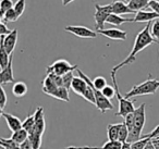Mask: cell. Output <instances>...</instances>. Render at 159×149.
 Returning a JSON list of instances; mask_svg holds the SVG:
<instances>
[{"label":"cell","instance_id":"f6af8a7d","mask_svg":"<svg viewBox=\"0 0 159 149\" xmlns=\"http://www.w3.org/2000/svg\"><path fill=\"white\" fill-rule=\"evenodd\" d=\"M121 149H132L131 148V144H129V142H124V144L122 145Z\"/></svg>","mask_w":159,"mask_h":149},{"label":"cell","instance_id":"ffe728a7","mask_svg":"<svg viewBox=\"0 0 159 149\" xmlns=\"http://www.w3.org/2000/svg\"><path fill=\"white\" fill-rule=\"evenodd\" d=\"M10 138H11L12 140H14L16 144L21 145L29 138V133H27L24 129H19V131L14 132V133H12V136Z\"/></svg>","mask_w":159,"mask_h":149},{"label":"cell","instance_id":"f1b7e54d","mask_svg":"<svg viewBox=\"0 0 159 149\" xmlns=\"http://www.w3.org/2000/svg\"><path fill=\"white\" fill-rule=\"evenodd\" d=\"M92 82H93V87L95 88V89H97V90H100V92H102V90L104 89L107 85H108V84H107L106 79H105V77H102V76L95 77V79H94Z\"/></svg>","mask_w":159,"mask_h":149},{"label":"cell","instance_id":"d6986e66","mask_svg":"<svg viewBox=\"0 0 159 149\" xmlns=\"http://www.w3.org/2000/svg\"><path fill=\"white\" fill-rule=\"evenodd\" d=\"M128 22H133V19L123 18V16H118V14L111 13L110 16H109V18L106 23L111 24V25H115V26H119V25L123 24V23H128Z\"/></svg>","mask_w":159,"mask_h":149},{"label":"cell","instance_id":"ab89813d","mask_svg":"<svg viewBox=\"0 0 159 149\" xmlns=\"http://www.w3.org/2000/svg\"><path fill=\"white\" fill-rule=\"evenodd\" d=\"M56 84H57L58 87H62L63 86V79H62V76H59V75H56V74H52V73H49L47 74Z\"/></svg>","mask_w":159,"mask_h":149},{"label":"cell","instance_id":"4dcf8cb0","mask_svg":"<svg viewBox=\"0 0 159 149\" xmlns=\"http://www.w3.org/2000/svg\"><path fill=\"white\" fill-rule=\"evenodd\" d=\"M18 19H19V16H18V14H16V12L14 11V9H11L3 16V18H1V21L5 23L6 22H16Z\"/></svg>","mask_w":159,"mask_h":149},{"label":"cell","instance_id":"b9f144b4","mask_svg":"<svg viewBox=\"0 0 159 149\" xmlns=\"http://www.w3.org/2000/svg\"><path fill=\"white\" fill-rule=\"evenodd\" d=\"M147 8H150L152 11L156 12V13L159 16V2H157V1H155V0H152V1L148 3Z\"/></svg>","mask_w":159,"mask_h":149},{"label":"cell","instance_id":"8992f818","mask_svg":"<svg viewBox=\"0 0 159 149\" xmlns=\"http://www.w3.org/2000/svg\"><path fill=\"white\" fill-rule=\"evenodd\" d=\"M64 31L73 34L76 37L80 38H96L97 37V32L89 29L82 25H68L64 27Z\"/></svg>","mask_w":159,"mask_h":149},{"label":"cell","instance_id":"74e56055","mask_svg":"<svg viewBox=\"0 0 159 149\" xmlns=\"http://www.w3.org/2000/svg\"><path fill=\"white\" fill-rule=\"evenodd\" d=\"M124 123L128 126L129 131H131L133 129V126H134V112H132V113H130L124 118Z\"/></svg>","mask_w":159,"mask_h":149},{"label":"cell","instance_id":"52a82bcc","mask_svg":"<svg viewBox=\"0 0 159 149\" xmlns=\"http://www.w3.org/2000/svg\"><path fill=\"white\" fill-rule=\"evenodd\" d=\"M0 39H1L0 46L5 47L6 51L10 56H12L16 46V40H18V29H12L11 33L7 36L0 35Z\"/></svg>","mask_w":159,"mask_h":149},{"label":"cell","instance_id":"ee69618b","mask_svg":"<svg viewBox=\"0 0 159 149\" xmlns=\"http://www.w3.org/2000/svg\"><path fill=\"white\" fill-rule=\"evenodd\" d=\"M145 149H156V148H155V146H154V144H152V142L150 140V142L147 144V146H146Z\"/></svg>","mask_w":159,"mask_h":149},{"label":"cell","instance_id":"4fadbf2b","mask_svg":"<svg viewBox=\"0 0 159 149\" xmlns=\"http://www.w3.org/2000/svg\"><path fill=\"white\" fill-rule=\"evenodd\" d=\"M12 60H13V55L10 56V63L5 70H1L0 73V83L1 85H5V84L9 83H16L13 76V68H12Z\"/></svg>","mask_w":159,"mask_h":149},{"label":"cell","instance_id":"44dd1931","mask_svg":"<svg viewBox=\"0 0 159 149\" xmlns=\"http://www.w3.org/2000/svg\"><path fill=\"white\" fill-rule=\"evenodd\" d=\"M119 129H120V123H117V124H108V126H107L108 139L118 140V137H119Z\"/></svg>","mask_w":159,"mask_h":149},{"label":"cell","instance_id":"484cf974","mask_svg":"<svg viewBox=\"0 0 159 149\" xmlns=\"http://www.w3.org/2000/svg\"><path fill=\"white\" fill-rule=\"evenodd\" d=\"M128 137H129V129L126 126V124L124 122L120 123V129H119V137L118 140L121 142L122 144L128 142Z\"/></svg>","mask_w":159,"mask_h":149},{"label":"cell","instance_id":"d4e9b609","mask_svg":"<svg viewBox=\"0 0 159 149\" xmlns=\"http://www.w3.org/2000/svg\"><path fill=\"white\" fill-rule=\"evenodd\" d=\"M14 3L12 0H1L0 1V18H3L9 10L13 9Z\"/></svg>","mask_w":159,"mask_h":149},{"label":"cell","instance_id":"7dc6e473","mask_svg":"<svg viewBox=\"0 0 159 149\" xmlns=\"http://www.w3.org/2000/svg\"><path fill=\"white\" fill-rule=\"evenodd\" d=\"M123 1H124V2H126V3H129L131 1V0H123Z\"/></svg>","mask_w":159,"mask_h":149},{"label":"cell","instance_id":"d590c367","mask_svg":"<svg viewBox=\"0 0 159 149\" xmlns=\"http://www.w3.org/2000/svg\"><path fill=\"white\" fill-rule=\"evenodd\" d=\"M150 34H152V37L158 42L159 40V20H156L152 24V27H150Z\"/></svg>","mask_w":159,"mask_h":149},{"label":"cell","instance_id":"d6a6232c","mask_svg":"<svg viewBox=\"0 0 159 149\" xmlns=\"http://www.w3.org/2000/svg\"><path fill=\"white\" fill-rule=\"evenodd\" d=\"M102 95H104L106 98H108L109 100H110L111 98H113V97H116V95H117V92H116V88L115 86H110V85H107L106 87L104 88V89L102 90Z\"/></svg>","mask_w":159,"mask_h":149},{"label":"cell","instance_id":"9c48e42d","mask_svg":"<svg viewBox=\"0 0 159 149\" xmlns=\"http://www.w3.org/2000/svg\"><path fill=\"white\" fill-rule=\"evenodd\" d=\"M146 103H142L139 107L134 110V126L133 129L143 131L146 122Z\"/></svg>","mask_w":159,"mask_h":149},{"label":"cell","instance_id":"83f0119b","mask_svg":"<svg viewBox=\"0 0 159 149\" xmlns=\"http://www.w3.org/2000/svg\"><path fill=\"white\" fill-rule=\"evenodd\" d=\"M34 126H35V116H34V114H31L23 121V129L27 133H30L31 131H33Z\"/></svg>","mask_w":159,"mask_h":149},{"label":"cell","instance_id":"277c9868","mask_svg":"<svg viewBox=\"0 0 159 149\" xmlns=\"http://www.w3.org/2000/svg\"><path fill=\"white\" fill-rule=\"evenodd\" d=\"M95 27L96 31H99V29H104L105 23L107 22L109 16L112 13V6L111 3L105 6H100L98 3H95Z\"/></svg>","mask_w":159,"mask_h":149},{"label":"cell","instance_id":"60d3db41","mask_svg":"<svg viewBox=\"0 0 159 149\" xmlns=\"http://www.w3.org/2000/svg\"><path fill=\"white\" fill-rule=\"evenodd\" d=\"M10 33H11V31L7 27L6 23L1 21V23H0V35L7 36V35H9Z\"/></svg>","mask_w":159,"mask_h":149},{"label":"cell","instance_id":"ac0fdd59","mask_svg":"<svg viewBox=\"0 0 159 149\" xmlns=\"http://www.w3.org/2000/svg\"><path fill=\"white\" fill-rule=\"evenodd\" d=\"M152 0H131L130 2L128 3V6L130 7V9L132 11H134L136 13L137 11H141V10H145L148 7V3L150 2Z\"/></svg>","mask_w":159,"mask_h":149},{"label":"cell","instance_id":"e575fe53","mask_svg":"<svg viewBox=\"0 0 159 149\" xmlns=\"http://www.w3.org/2000/svg\"><path fill=\"white\" fill-rule=\"evenodd\" d=\"M73 79H74L73 72H69V73H66V75H63V76H62V79H63V87H66V89H70L71 85H72Z\"/></svg>","mask_w":159,"mask_h":149},{"label":"cell","instance_id":"f35d334b","mask_svg":"<svg viewBox=\"0 0 159 149\" xmlns=\"http://www.w3.org/2000/svg\"><path fill=\"white\" fill-rule=\"evenodd\" d=\"M142 138H150V139H156V138H159V125H157L149 134L147 135L142 136Z\"/></svg>","mask_w":159,"mask_h":149},{"label":"cell","instance_id":"6da1fadb","mask_svg":"<svg viewBox=\"0 0 159 149\" xmlns=\"http://www.w3.org/2000/svg\"><path fill=\"white\" fill-rule=\"evenodd\" d=\"M150 27H152V25H150V22H149V23H147V25H146L139 33H137L131 52L129 53V56L123 60V61L120 62L119 64H117L115 68H112L111 73H115L116 74L119 69L129 65V64L134 63L135 60H136L137 53L141 52L142 50H144V49H145L146 47L149 46V45L154 44V43H157V40L155 39V38L152 36V34H150Z\"/></svg>","mask_w":159,"mask_h":149},{"label":"cell","instance_id":"5bb4252c","mask_svg":"<svg viewBox=\"0 0 159 149\" xmlns=\"http://www.w3.org/2000/svg\"><path fill=\"white\" fill-rule=\"evenodd\" d=\"M87 87H89V84L86 83V81L84 79H82L81 76H74L72 85H71V89L75 94L83 97V95H84L85 90L87 89Z\"/></svg>","mask_w":159,"mask_h":149},{"label":"cell","instance_id":"2e32d148","mask_svg":"<svg viewBox=\"0 0 159 149\" xmlns=\"http://www.w3.org/2000/svg\"><path fill=\"white\" fill-rule=\"evenodd\" d=\"M58 88L59 87L57 86V84H56L48 75H46L44 81H43V92H44L46 95H48V96L52 97V95L55 94L56 90H57Z\"/></svg>","mask_w":159,"mask_h":149},{"label":"cell","instance_id":"8fae6325","mask_svg":"<svg viewBox=\"0 0 159 149\" xmlns=\"http://www.w3.org/2000/svg\"><path fill=\"white\" fill-rule=\"evenodd\" d=\"M96 32L106 36V37H108L109 39H113V40H125L126 36H128V33L125 31H121L119 29H99V31H96Z\"/></svg>","mask_w":159,"mask_h":149},{"label":"cell","instance_id":"3957f363","mask_svg":"<svg viewBox=\"0 0 159 149\" xmlns=\"http://www.w3.org/2000/svg\"><path fill=\"white\" fill-rule=\"evenodd\" d=\"M110 75H111V79H112V82H113V86H115V88H116V92H117L116 97H117L118 102H119V110H118V112L116 113V116L125 118L126 115H129L130 113L134 112V110L136 109V108L134 107V102H133V101H131L130 99H126L125 97H122V95L120 94L119 86H118L115 73L110 72Z\"/></svg>","mask_w":159,"mask_h":149},{"label":"cell","instance_id":"bcb514c9","mask_svg":"<svg viewBox=\"0 0 159 149\" xmlns=\"http://www.w3.org/2000/svg\"><path fill=\"white\" fill-rule=\"evenodd\" d=\"M74 0H62V5L66 7V6H68L69 3H71V2H73Z\"/></svg>","mask_w":159,"mask_h":149},{"label":"cell","instance_id":"836d02e7","mask_svg":"<svg viewBox=\"0 0 159 149\" xmlns=\"http://www.w3.org/2000/svg\"><path fill=\"white\" fill-rule=\"evenodd\" d=\"M150 138H142L139 142H135L133 144H131V148L132 149H145L147 144L150 142Z\"/></svg>","mask_w":159,"mask_h":149},{"label":"cell","instance_id":"c3c4849f","mask_svg":"<svg viewBox=\"0 0 159 149\" xmlns=\"http://www.w3.org/2000/svg\"><path fill=\"white\" fill-rule=\"evenodd\" d=\"M155 1H157V2H159V0H155Z\"/></svg>","mask_w":159,"mask_h":149},{"label":"cell","instance_id":"4316f807","mask_svg":"<svg viewBox=\"0 0 159 149\" xmlns=\"http://www.w3.org/2000/svg\"><path fill=\"white\" fill-rule=\"evenodd\" d=\"M42 137L43 136L38 135V134L34 133V132H30L29 133V138L32 142L33 149H39L40 145H42Z\"/></svg>","mask_w":159,"mask_h":149},{"label":"cell","instance_id":"f546056e","mask_svg":"<svg viewBox=\"0 0 159 149\" xmlns=\"http://www.w3.org/2000/svg\"><path fill=\"white\" fill-rule=\"evenodd\" d=\"M25 8H26V2H25V0H18L16 3H14V11L16 12L18 16L20 18L25 11Z\"/></svg>","mask_w":159,"mask_h":149},{"label":"cell","instance_id":"ba28073f","mask_svg":"<svg viewBox=\"0 0 159 149\" xmlns=\"http://www.w3.org/2000/svg\"><path fill=\"white\" fill-rule=\"evenodd\" d=\"M92 85H93V82H92ZM94 92H95V99H96L95 106L97 107V109L99 110L102 113H106L108 110L113 109V105L111 103V101L109 100L108 98H106L100 90H97L94 88Z\"/></svg>","mask_w":159,"mask_h":149},{"label":"cell","instance_id":"603a6c76","mask_svg":"<svg viewBox=\"0 0 159 149\" xmlns=\"http://www.w3.org/2000/svg\"><path fill=\"white\" fill-rule=\"evenodd\" d=\"M9 53L6 51L5 47L0 46V68L1 70H5L10 63V58H9Z\"/></svg>","mask_w":159,"mask_h":149},{"label":"cell","instance_id":"7bdbcfd3","mask_svg":"<svg viewBox=\"0 0 159 149\" xmlns=\"http://www.w3.org/2000/svg\"><path fill=\"white\" fill-rule=\"evenodd\" d=\"M20 147H21V149H33V146H32V142H31V140H30V138H27L23 144H21Z\"/></svg>","mask_w":159,"mask_h":149},{"label":"cell","instance_id":"30bf717a","mask_svg":"<svg viewBox=\"0 0 159 149\" xmlns=\"http://www.w3.org/2000/svg\"><path fill=\"white\" fill-rule=\"evenodd\" d=\"M1 116L5 118V120L7 121L8 127H9V129L12 132V133L23 129V122L18 118V116L13 115V114L7 113V112H5V111H1Z\"/></svg>","mask_w":159,"mask_h":149},{"label":"cell","instance_id":"cb8c5ba5","mask_svg":"<svg viewBox=\"0 0 159 149\" xmlns=\"http://www.w3.org/2000/svg\"><path fill=\"white\" fill-rule=\"evenodd\" d=\"M0 145L2 149H21L20 145L11 138H0Z\"/></svg>","mask_w":159,"mask_h":149},{"label":"cell","instance_id":"7c38bea8","mask_svg":"<svg viewBox=\"0 0 159 149\" xmlns=\"http://www.w3.org/2000/svg\"><path fill=\"white\" fill-rule=\"evenodd\" d=\"M152 20H159V16L154 11H146V10H141L135 13V16L133 18V22H152Z\"/></svg>","mask_w":159,"mask_h":149},{"label":"cell","instance_id":"e0dca14e","mask_svg":"<svg viewBox=\"0 0 159 149\" xmlns=\"http://www.w3.org/2000/svg\"><path fill=\"white\" fill-rule=\"evenodd\" d=\"M27 85L24 83V82H16L12 86V94L14 95L18 98H21V97L25 96L27 93Z\"/></svg>","mask_w":159,"mask_h":149},{"label":"cell","instance_id":"8d00e7d4","mask_svg":"<svg viewBox=\"0 0 159 149\" xmlns=\"http://www.w3.org/2000/svg\"><path fill=\"white\" fill-rule=\"evenodd\" d=\"M0 92H1V98H0V109H1V111H3V109H5L6 105H7V102H8L7 94H6L3 86H1V87H0Z\"/></svg>","mask_w":159,"mask_h":149},{"label":"cell","instance_id":"7402d4cb","mask_svg":"<svg viewBox=\"0 0 159 149\" xmlns=\"http://www.w3.org/2000/svg\"><path fill=\"white\" fill-rule=\"evenodd\" d=\"M53 98L58 99V100H62V101H66V102H69L70 101V97H69V89H66V87H59L56 93L52 95Z\"/></svg>","mask_w":159,"mask_h":149},{"label":"cell","instance_id":"7a4b0ae2","mask_svg":"<svg viewBox=\"0 0 159 149\" xmlns=\"http://www.w3.org/2000/svg\"><path fill=\"white\" fill-rule=\"evenodd\" d=\"M159 89V79H152L149 75V79L144 81L143 83L135 85L129 90L124 97L126 99H130L135 96H144V95H154Z\"/></svg>","mask_w":159,"mask_h":149},{"label":"cell","instance_id":"1f68e13d","mask_svg":"<svg viewBox=\"0 0 159 149\" xmlns=\"http://www.w3.org/2000/svg\"><path fill=\"white\" fill-rule=\"evenodd\" d=\"M122 142L119 140H108L102 146V149H121Z\"/></svg>","mask_w":159,"mask_h":149},{"label":"cell","instance_id":"9a60e30c","mask_svg":"<svg viewBox=\"0 0 159 149\" xmlns=\"http://www.w3.org/2000/svg\"><path fill=\"white\" fill-rule=\"evenodd\" d=\"M112 13L118 14V16H124V14H131L134 13V11L130 9L128 3L124 2L123 0H115L112 3Z\"/></svg>","mask_w":159,"mask_h":149},{"label":"cell","instance_id":"5b68a950","mask_svg":"<svg viewBox=\"0 0 159 149\" xmlns=\"http://www.w3.org/2000/svg\"><path fill=\"white\" fill-rule=\"evenodd\" d=\"M77 65L76 64H74V65H72V64L70 63V62H68L66 60L64 59H59L57 60V61L53 62L51 65L47 66V74H49V73H52V74H56V75H59V76H63V75H66V73L69 72H73L74 70H77Z\"/></svg>","mask_w":159,"mask_h":149}]
</instances>
